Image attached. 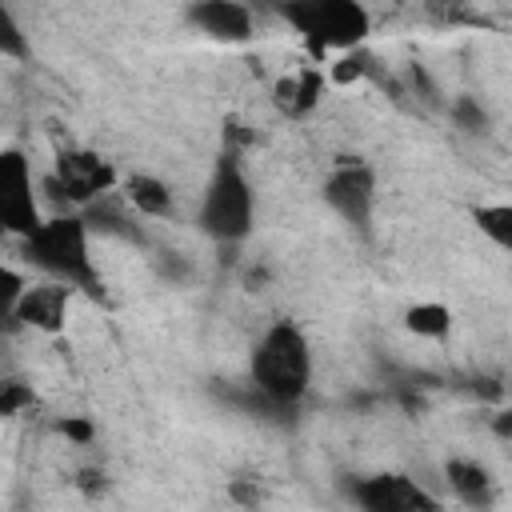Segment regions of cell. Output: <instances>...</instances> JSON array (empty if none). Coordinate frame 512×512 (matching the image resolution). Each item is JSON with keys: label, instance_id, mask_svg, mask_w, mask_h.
I'll use <instances>...</instances> for the list:
<instances>
[{"label": "cell", "instance_id": "8fae6325", "mask_svg": "<svg viewBox=\"0 0 512 512\" xmlns=\"http://www.w3.org/2000/svg\"><path fill=\"white\" fill-rule=\"evenodd\" d=\"M324 92H328V72L320 64H304V68H296V72H288L272 84V104H276L280 116L304 120L320 108Z\"/></svg>", "mask_w": 512, "mask_h": 512}, {"label": "cell", "instance_id": "8992f818", "mask_svg": "<svg viewBox=\"0 0 512 512\" xmlns=\"http://www.w3.org/2000/svg\"><path fill=\"white\" fill-rule=\"evenodd\" d=\"M40 184L32 180V164L20 148H4L0 152V228L12 240H32L40 232V224L48 220L40 212Z\"/></svg>", "mask_w": 512, "mask_h": 512}, {"label": "cell", "instance_id": "603a6c76", "mask_svg": "<svg viewBox=\"0 0 512 512\" xmlns=\"http://www.w3.org/2000/svg\"><path fill=\"white\" fill-rule=\"evenodd\" d=\"M56 428H60V436H64V440H72V444H80V448L96 440V424H92L88 416H64Z\"/></svg>", "mask_w": 512, "mask_h": 512}, {"label": "cell", "instance_id": "7402d4cb", "mask_svg": "<svg viewBox=\"0 0 512 512\" xmlns=\"http://www.w3.org/2000/svg\"><path fill=\"white\" fill-rule=\"evenodd\" d=\"M228 500L240 504V508H248V512H256L264 504V488L256 480H228Z\"/></svg>", "mask_w": 512, "mask_h": 512}, {"label": "cell", "instance_id": "52a82bcc", "mask_svg": "<svg viewBox=\"0 0 512 512\" xmlns=\"http://www.w3.org/2000/svg\"><path fill=\"white\" fill-rule=\"evenodd\" d=\"M320 196L348 228L368 236L376 212V168L360 156H336L332 172L320 184Z\"/></svg>", "mask_w": 512, "mask_h": 512}, {"label": "cell", "instance_id": "277c9868", "mask_svg": "<svg viewBox=\"0 0 512 512\" xmlns=\"http://www.w3.org/2000/svg\"><path fill=\"white\" fill-rule=\"evenodd\" d=\"M252 224H256V192L244 172V156L220 148L196 208V228L220 248H236L248 240Z\"/></svg>", "mask_w": 512, "mask_h": 512}, {"label": "cell", "instance_id": "44dd1931", "mask_svg": "<svg viewBox=\"0 0 512 512\" xmlns=\"http://www.w3.org/2000/svg\"><path fill=\"white\" fill-rule=\"evenodd\" d=\"M36 408V392L24 384V380H4L0 388V416H20V412H32Z\"/></svg>", "mask_w": 512, "mask_h": 512}, {"label": "cell", "instance_id": "9a60e30c", "mask_svg": "<svg viewBox=\"0 0 512 512\" xmlns=\"http://www.w3.org/2000/svg\"><path fill=\"white\" fill-rule=\"evenodd\" d=\"M404 328L420 340H444L452 332V308L440 300H416L404 308Z\"/></svg>", "mask_w": 512, "mask_h": 512}, {"label": "cell", "instance_id": "7a4b0ae2", "mask_svg": "<svg viewBox=\"0 0 512 512\" xmlns=\"http://www.w3.org/2000/svg\"><path fill=\"white\" fill-rule=\"evenodd\" d=\"M24 264L44 280H60L84 296L104 300V280L92 260V228L80 212H52L32 240L20 244Z\"/></svg>", "mask_w": 512, "mask_h": 512}, {"label": "cell", "instance_id": "5b68a950", "mask_svg": "<svg viewBox=\"0 0 512 512\" xmlns=\"http://www.w3.org/2000/svg\"><path fill=\"white\" fill-rule=\"evenodd\" d=\"M116 184H124L112 168V160H104L92 148L80 144H64L52 156V172L40 180V192L56 204V212H72V208H92L104 196L116 192Z\"/></svg>", "mask_w": 512, "mask_h": 512}, {"label": "cell", "instance_id": "6da1fadb", "mask_svg": "<svg viewBox=\"0 0 512 512\" xmlns=\"http://www.w3.org/2000/svg\"><path fill=\"white\" fill-rule=\"evenodd\" d=\"M248 384L276 408L292 412L312 388V344L296 320H276L264 328L248 356Z\"/></svg>", "mask_w": 512, "mask_h": 512}, {"label": "cell", "instance_id": "30bf717a", "mask_svg": "<svg viewBox=\"0 0 512 512\" xmlns=\"http://www.w3.org/2000/svg\"><path fill=\"white\" fill-rule=\"evenodd\" d=\"M184 16L208 40H220V44H248L252 40V8L248 4H236V0H200Z\"/></svg>", "mask_w": 512, "mask_h": 512}, {"label": "cell", "instance_id": "ac0fdd59", "mask_svg": "<svg viewBox=\"0 0 512 512\" xmlns=\"http://www.w3.org/2000/svg\"><path fill=\"white\" fill-rule=\"evenodd\" d=\"M448 120H452L460 132H468V136H484V132L492 128L488 108H484L476 96H468V92H460V96L448 100Z\"/></svg>", "mask_w": 512, "mask_h": 512}, {"label": "cell", "instance_id": "d4e9b609", "mask_svg": "<svg viewBox=\"0 0 512 512\" xmlns=\"http://www.w3.org/2000/svg\"><path fill=\"white\" fill-rule=\"evenodd\" d=\"M160 272H164L168 280H188V276H192V264L180 260L176 252H164V256H160Z\"/></svg>", "mask_w": 512, "mask_h": 512}, {"label": "cell", "instance_id": "cb8c5ba5", "mask_svg": "<svg viewBox=\"0 0 512 512\" xmlns=\"http://www.w3.org/2000/svg\"><path fill=\"white\" fill-rule=\"evenodd\" d=\"M76 488H80L84 496H100V492L108 488V480H104L100 468H80V472H76Z\"/></svg>", "mask_w": 512, "mask_h": 512}, {"label": "cell", "instance_id": "5bb4252c", "mask_svg": "<svg viewBox=\"0 0 512 512\" xmlns=\"http://www.w3.org/2000/svg\"><path fill=\"white\" fill-rule=\"evenodd\" d=\"M128 208H132V204H128L120 192H112V196H104L100 204L84 208L80 216L88 220V228H92L96 236H112V240H124V244L144 248V244H148V236H144V228H140L136 212H128Z\"/></svg>", "mask_w": 512, "mask_h": 512}, {"label": "cell", "instance_id": "d6986e66", "mask_svg": "<svg viewBox=\"0 0 512 512\" xmlns=\"http://www.w3.org/2000/svg\"><path fill=\"white\" fill-rule=\"evenodd\" d=\"M28 36H24V28L16 24V16L8 12V8H0V56H8V60H28Z\"/></svg>", "mask_w": 512, "mask_h": 512}, {"label": "cell", "instance_id": "ba28073f", "mask_svg": "<svg viewBox=\"0 0 512 512\" xmlns=\"http://www.w3.org/2000/svg\"><path fill=\"white\" fill-rule=\"evenodd\" d=\"M348 496L360 512H440V500L408 472L352 476Z\"/></svg>", "mask_w": 512, "mask_h": 512}, {"label": "cell", "instance_id": "4316f807", "mask_svg": "<svg viewBox=\"0 0 512 512\" xmlns=\"http://www.w3.org/2000/svg\"><path fill=\"white\" fill-rule=\"evenodd\" d=\"M488 424H492V436L496 440H512V408H500Z\"/></svg>", "mask_w": 512, "mask_h": 512}, {"label": "cell", "instance_id": "e0dca14e", "mask_svg": "<svg viewBox=\"0 0 512 512\" xmlns=\"http://www.w3.org/2000/svg\"><path fill=\"white\" fill-rule=\"evenodd\" d=\"M324 72H328V84H336V88H348V84H360V80H368V76L376 72V60H372V52H368V44H364V48H352V52H340V56H332V60L324 64Z\"/></svg>", "mask_w": 512, "mask_h": 512}, {"label": "cell", "instance_id": "2e32d148", "mask_svg": "<svg viewBox=\"0 0 512 512\" xmlns=\"http://www.w3.org/2000/svg\"><path fill=\"white\" fill-rule=\"evenodd\" d=\"M472 224L480 228V236H488L500 252L512 256V204L500 200V204H476L472 208Z\"/></svg>", "mask_w": 512, "mask_h": 512}, {"label": "cell", "instance_id": "484cf974", "mask_svg": "<svg viewBox=\"0 0 512 512\" xmlns=\"http://www.w3.org/2000/svg\"><path fill=\"white\" fill-rule=\"evenodd\" d=\"M472 392L480 396V400H504V388H500V380H492V376H472Z\"/></svg>", "mask_w": 512, "mask_h": 512}, {"label": "cell", "instance_id": "ffe728a7", "mask_svg": "<svg viewBox=\"0 0 512 512\" xmlns=\"http://www.w3.org/2000/svg\"><path fill=\"white\" fill-rule=\"evenodd\" d=\"M404 96H416L420 104L440 108V88H436V80L428 76L424 64H408V68H404Z\"/></svg>", "mask_w": 512, "mask_h": 512}, {"label": "cell", "instance_id": "3957f363", "mask_svg": "<svg viewBox=\"0 0 512 512\" xmlns=\"http://www.w3.org/2000/svg\"><path fill=\"white\" fill-rule=\"evenodd\" d=\"M276 16L304 40L308 64H328L340 52L364 48L372 16L360 0H288L276 4Z\"/></svg>", "mask_w": 512, "mask_h": 512}, {"label": "cell", "instance_id": "9c48e42d", "mask_svg": "<svg viewBox=\"0 0 512 512\" xmlns=\"http://www.w3.org/2000/svg\"><path fill=\"white\" fill-rule=\"evenodd\" d=\"M72 292L68 284L60 280H36L28 284V292L20 296V304L4 316L12 328H32V332H44V336H56L64 332V316H68V304H72Z\"/></svg>", "mask_w": 512, "mask_h": 512}, {"label": "cell", "instance_id": "83f0119b", "mask_svg": "<svg viewBox=\"0 0 512 512\" xmlns=\"http://www.w3.org/2000/svg\"><path fill=\"white\" fill-rule=\"evenodd\" d=\"M244 284H248L252 292L264 288V284H268V268H264V264H260V268H248V272H244Z\"/></svg>", "mask_w": 512, "mask_h": 512}, {"label": "cell", "instance_id": "4fadbf2b", "mask_svg": "<svg viewBox=\"0 0 512 512\" xmlns=\"http://www.w3.org/2000/svg\"><path fill=\"white\" fill-rule=\"evenodd\" d=\"M120 196L144 220H172L176 216V192H172V184L160 180V176H152V172H128L124 184H120Z\"/></svg>", "mask_w": 512, "mask_h": 512}, {"label": "cell", "instance_id": "7c38bea8", "mask_svg": "<svg viewBox=\"0 0 512 512\" xmlns=\"http://www.w3.org/2000/svg\"><path fill=\"white\" fill-rule=\"evenodd\" d=\"M444 480H448L452 496L472 512H488L496 504V480H492L488 464H480L472 456H448L444 460Z\"/></svg>", "mask_w": 512, "mask_h": 512}]
</instances>
